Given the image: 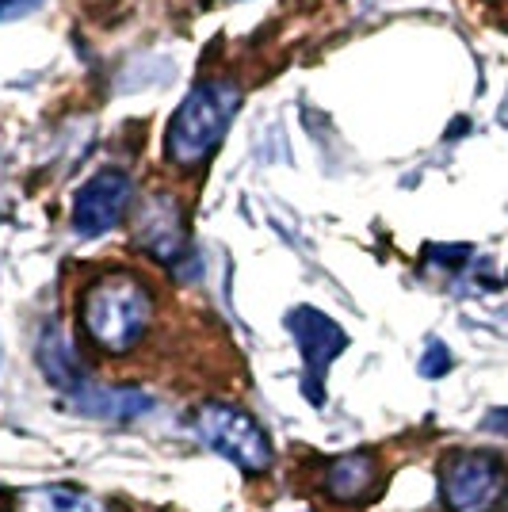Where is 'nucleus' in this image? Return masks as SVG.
Returning <instances> with one entry per match:
<instances>
[{
	"label": "nucleus",
	"instance_id": "obj_1",
	"mask_svg": "<svg viewBox=\"0 0 508 512\" xmlns=\"http://www.w3.org/2000/svg\"><path fill=\"white\" fill-rule=\"evenodd\" d=\"M149 318H153V299L146 283L130 272H111L96 279L85 295V329L88 337L100 344L104 352L119 356L130 352L134 344L146 337Z\"/></svg>",
	"mask_w": 508,
	"mask_h": 512
},
{
	"label": "nucleus",
	"instance_id": "obj_2",
	"mask_svg": "<svg viewBox=\"0 0 508 512\" xmlns=\"http://www.w3.org/2000/svg\"><path fill=\"white\" fill-rule=\"evenodd\" d=\"M237 88L211 81V85H195L188 100L176 107L165 134V150L169 161L180 169H195L207 161V153L218 146V138L230 127L233 111H237Z\"/></svg>",
	"mask_w": 508,
	"mask_h": 512
},
{
	"label": "nucleus",
	"instance_id": "obj_3",
	"mask_svg": "<svg viewBox=\"0 0 508 512\" xmlns=\"http://www.w3.org/2000/svg\"><path fill=\"white\" fill-rule=\"evenodd\" d=\"M195 436L211 451H218L222 459H230L233 467L249 470V474H264L272 467V440L245 409H233L226 402L199 406L195 409Z\"/></svg>",
	"mask_w": 508,
	"mask_h": 512
},
{
	"label": "nucleus",
	"instance_id": "obj_4",
	"mask_svg": "<svg viewBox=\"0 0 508 512\" xmlns=\"http://www.w3.org/2000/svg\"><path fill=\"white\" fill-rule=\"evenodd\" d=\"M447 512H493L505 497V467L489 451H455L444 463Z\"/></svg>",
	"mask_w": 508,
	"mask_h": 512
},
{
	"label": "nucleus",
	"instance_id": "obj_5",
	"mask_svg": "<svg viewBox=\"0 0 508 512\" xmlns=\"http://www.w3.org/2000/svg\"><path fill=\"white\" fill-rule=\"evenodd\" d=\"M134 203V184L127 172H96L73 199V230L81 237H100L123 222V214Z\"/></svg>",
	"mask_w": 508,
	"mask_h": 512
},
{
	"label": "nucleus",
	"instance_id": "obj_6",
	"mask_svg": "<svg viewBox=\"0 0 508 512\" xmlns=\"http://www.w3.org/2000/svg\"><path fill=\"white\" fill-rule=\"evenodd\" d=\"M287 325H291V333H295L302 363H306V375H310V398L321 402V390H318L321 375H325V367L344 352L348 337H344V329H340L337 321L325 318V314L314 310V306H298V310H291Z\"/></svg>",
	"mask_w": 508,
	"mask_h": 512
},
{
	"label": "nucleus",
	"instance_id": "obj_7",
	"mask_svg": "<svg viewBox=\"0 0 508 512\" xmlns=\"http://www.w3.org/2000/svg\"><path fill=\"white\" fill-rule=\"evenodd\" d=\"M138 241L157 260H176L184 249V218L169 195H153L138 218Z\"/></svg>",
	"mask_w": 508,
	"mask_h": 512
},
{
	"label": "nucleus",
	"instance_id": "obj_8",
	"mask_svg": "<svg viewBox=\"0 0 508 512\" xmlns=\"http://www.w3.org/2000/svg\"><path fill=\"white\" fill-rule=\"evenodd\" d=\"M39 363H43L46 379L58 386V390H65V394H73V398L92 386L85 379V367L77 360V352L69 348V341H65V333L58 325H50L43 333V341H39Z\"/></svg>",
	"mask_w": 508,
	"mask_h": 512
},
{
	"label": "nucleus",
	"instance_id": "obj_9",
	"mask_svg": "<svg viewBox=\"0 0 508 512\" xmlns=\"http://www.w3.org/2000/svg\"><path fill=\"white\" fill-rule=\"evenodd\" d=\"M375 482H379V463H375V455H363V451L340 455L329 467V493L337 501H363L375 490Z\"/></svg>",
	"mask_w": 508,
	"mask_h": 512
},
{
	"label": "nucleus",
	"instance_id": "obj_10",
	"mask_svg": "<svg viewBox=\"0 0 508 512\" xmlns=\"http://www.w3.org/2000/svg\"><path fill=\"white\" fill-rule=\"evenodd\" d=\"M16 512H107V505L73 486H35L20 493Z\"/></svg>",
	"mask_w": 508,
	"mask_h": 512
},
{
	"label": "nucleus",
	"instance_id": "obj_11",
	"mask_svg": "<svg viewBox=\"0 0 508 512\" xmlns=\"http://www.w3.org/2000/svg\"><path fill=\"white\" fill-rule=\"evenodd\" d=\"M77 406L96 413V417H115V421H130L138 413L153 409V398L142 390H115V386H88L77 394Z\"/></svg>",
	"mask_w": 508,
	"mask_h": 512
},
{
	"label": "nucleus",
	"instance_id": "obj_12",
	"mask_svg": "<svg viewBox=\"0 0 508 512\" xmlns=\"http://www.w3.org/2000/svg\"><path fill=\"white\" fill-rule=\"evenodd\" d=\"M447 371H451V352H447L440 341H432L421 360V375L424 379H440V375H447Z\"/></svg>",
	"mask_w": 508,
	"mask_h": 512
},
{
	"label": "nucleus",
	"instance_id": "obj_13",
	"mask_svg": "<svg viewBox=\"0 0 508 512\" xmlns=\"http://www.w3.org/2000/svg\"><path fill=\"white\" fill-rule=\"evenodd\" d=\"M39 4H43V0H0V20H16V16L39 8Z\"/></svg>",
	"mask_w": 508,
	"mask_h": 512
}]
</instances>
